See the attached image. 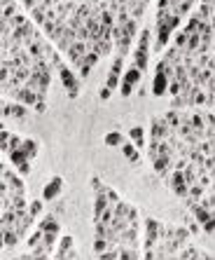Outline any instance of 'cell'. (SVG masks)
<instances>
[{
    "label": "cell",
    "instance_id": "1",
    "mask_svg": "<svg viewBox=\"0 0 215 260\" xmlns=\"http://www.w3.org/2000/svg\"><path fill=\"white\" fill-rule=\"evenodd\" d=\"M150 49H152V31L147 26L141 28V36L136 38L134 47V66L141 71H147V61H150Z\"/></svg>",
    "mask_w": 215,
    "mask_h": 260
},
{
    "label": "cell",
    "instance_id": "2",
    "mask_svg": "<svg viewBox=\"0 0 215 260\" xmlns=\"http://www.w3.org/2000/svg\"><path fill=\"white\" fill-rule=\"evenodd\" d=\"M56 73H59V80H61L63 89H66V94H68V99H77V96H80V89H82L80 75H77V73L68 66V61L63 63Z\"/></svg>",
    "mask_w": 215,
    "mask_h": 260
},
{
    "label": "cell",
    "instance_id": "3",
    "mask_svg": "<svg viewBox=\"0 0 215 260\" xmlns=\"http://www.w3.org/2000/svg\"><path fill=\"white\" fill-rule=\"evenodd\" d=\"M166 183H169V188L171 192L176 195V197H182V199H187L189 195V185H187V180H185V173L180 169H171V173L166 176Z\"/></svg>",
    "mask_w": 215,
    "mask_h": 260
},
{
    "label": "cell",
    "instance_id": "4",
    "mask_svg": "<svg viewBox=\"0 0 215 260\" xmlns=\"http://www.w3.org/2000/svg\"><path fill=\"white\" fill-rule=\"evenodd\" d=\"M0 183L7 185L9 192H14V195H26V185H24V180L19 178L12 169H7L5 164H0Z\"/></svg>",
    "mask_w": 215,
    "mask_h": 260
},
{
    "label": "cell",
    "instance_id": "5",
    "mask_svg": "<svg viewBox=\"0 0 215 260\" xmlns=\"http://www.w3.org/2000/svg\"><path fill=\"white\" fill-rule=\"evenodd\" d=\"M122 75H124V56H117L115 61H112V68H110V73H108V80L103 87H108V89H119V85H122Z\"/></svg>",
    "mask_w": 215,
    "mask_h": 260
},
{
    "label": "cell",
    "instance_id": "6",
    "mask_svg": "<svg viewBox=\"0 0 215 260\" xmlns=\"http://www.w3.org/2000/svg\"><path fill=\"white\" fill-rule=\"evenodd\" d=\"M72 237L71 234H63L61 239H59V244H56V251H54L52 258L56 260H75L77 258V251H72Z\"/></svg>",
    "mask_w": 215,
    "mask_h": 260
},
{
    "label": "cell",
    "instance_id": "7",
    "mask_svg": "<svg viewBox=\"0 0 215 260\" xmlns=\"http://www.w3.org/2000/svg\"><path fill=\"white\" fill-rule=\"evenodd\" d=\"M7 157H9V162H12V164L19 169L21 176H28V173H31V162H33V160H31V157H28L21 148H19V150H9Z\"/></svg>",
    "mask_w": 215,
    "mask_h": 260
},
{
    "label": "cell",
    "instance_id": "8",
    "mask_svg": "<svg viewBox=\"0 0 215 260\" xmlns=\"http://www.w3.org/2000/svg\"><path fill=\"white\" fill-rule=\"evenodd\" d=\"M169 131H173V129H171L169 122L164 120V115L152 117V122H150V138H154V141H164V138L169 136Z\"/></svg>",
    "mask_w": 215,
    "mask_h": 260
},
{
    "label": "cell",
    "instance_id": "9",
    "mask_svg": "<svg viewBox=\"0 0 215 260\" xmlns=\"http://www.w3.org/2000/svg\"><path fill=\"white\" fill-rule=\"evenodd\" d=\"M28 113V106H24V103H19V101H12L9 103L7 99L2 101V120L5 117H14V120H24Z\"/></svg>",
    "mask_w": 215,
    "mask_h": 260
},
{
    "label": "cell",
    "instance_id": "10",
    "mask_svg": "<svg viewBox=\"0 0 215 260\" xmlns=\"http://www.w3.org/2000/svg\"><path fill=\"white\" fill-rule=\"evenodd\" d=\"M61 190H63V178L61 176H52V178L45 183V188H42V199H45V202H52V199H56L61 195Z\"/></svg>",
    "mask_w": 215,
    "mask_h": 260
},
{
    "label": "cell",
    "instance_id": "11",
    "mask_svg": "<svg viewBox=\"0 0 215 260\" xmlns=\"http://www.w3.org/2000/svg\"><path fill=\"white\" fill-rule=\"evenodd\" d=\"M152 164H154V173L161 176V178H166L171 173V169H173V155H159Z\"/></svg>",
    "mask_w": 215,
    "mask_h": 260
},
{
    "label": "cell",
    "instance_id": "12",
    "mask_svg": "<svg viewBox=\"0 0 215 260\" xmlns=\"http://www.w3.org/2000/svg\"><path fill=\"white\" fill-rule=\"evenodd\" d=\"M180 260H189V258H197V260H211L213 256L208 251H204V249H199V246H192V244H187L182 251H180V256H178Z\"/></svg>",
    "mask_w": 215,
    "mask_h": 260
},
{
    "label": "cell",
    "instance_id": "13",
    "mask_svg": "<svg viewBox=\"0 0 215 260\" xmlns=\"http://www.w3.org/2000/svg\"><path fill=\"white\" fill-rule=\"evenodd\" d=\"M189 207V214L194 216V220H197L199 225H204L211 218V209H206L201 202H192V204H187Z\"/></svg>",
    "mask_w": 215,
    "mask_h": 260
},
{
    "label": "cell",
    "instance_id": "14",
    "mask_svg": "<svg viewBox=\"0 0 215 260\" xmlns=\"http://www.w3.org/2000/svg\"><path fill=\"white\" fill-rule=\"evenodd\" d=\"M129 138L134 141V145L138 148V150H141V153H143L145 148H147V138H145L143 127H138V125L131 127V129H129Z\"/></svg>",
    "mask_w": 215,
    "mask_h": 260
},
{
    "label": "cell",
    "instance_id": "15",
    "mask_svg": "<svg viewBox=\"0 0 215 260\" xmlns=\"http://www.w3.org/2000/svg\"><path fill=\"white\" fill-rule=\"evenodd\" d=\"M143 75H145V73L141 71V68H136L134 63H131V66H129V68L124 71L122 80L129 82V85H134V87H138V85H143Z\"/></svg>",
    "mask_w": 215,
    "mask_h": 260
},
{
    "label": "cell",
    "instance_id": "16",
    "mask_svg": "<svg viewBox=\"0 0 215 260\" xmlns=\"http://www.w3.org/2000/svg\"><path fill=\"white\" fill-rule=\"evenodd\" d=\"M0 232H2V246L5 249H14L19 244V239H21L14 227H0Z\"/></svg>",
    "mask_w": 215,
    "mask_h": 260
},
{
    "label": "cell",
    "instance_id": "17",
    "mask_svg": "<svg viewBox=\"0 0 215 260\" xmlns=\"http://www.w3.org/2000/svg\"><path fill=\"white\" fill-rule=\"evenodd\" d=\"M119 150H122V155H124L131 164H138V162H141V150L134 145V141H124V145H122Z\"/></svg>",
    "mask_w": 215,
    "mask_h": 260
},
{
    "label": "cell",
    "instance_id": "18",
    "mask_svg": "<svg viewBox=\"0 0 215 260\" xmlns=\"http://www.w3.org/2000/svg\"><path fill=\"white\" fill-rule=\"evenodd\" d=\"M94 52L101 54V56H110V54L115 52V43L106 40V38H99V40H94Z\"/></svg>",
    "mask_w": 215,
    "mask_h": 260
},
{
    "label": "cell",
    "instance_id": "19",
    "mask_svg": "<svg viewBox=\"0 0 215 260\" xmlns=\"http://www.w3.org/2000/svg\"><path fill=\"white\" fill-rule=\"evenodd\" d=\"M37 227H42V230H54V232H61V225H59V220H56V216L54 214H45L42 218H40V223H37Z\"/></svg>",
    "mask_w": 215,
    "mask_h": 260
},
{
    "label": "cell",
    "instance_id": "20",
    "mask_svg": "<svg viewBox=\"0 0 215 260\" xmlns=\"http://www.w3.org/2000/svg\"><path fill=\"white\" fill-rule=\"evenodd\" d=\"M124 36L129 38V40H136V38L141 36V21H138V19H129V21H126Z\"/></svg>",
    "mask_w": 215,
    "mask_h": 260
},
{
    "label": "cell",
    "instance_id": "21",
    "mask_svg": "<svg viewBox=\"0 0 215 260\" xmlns=\"http://www.w3.org/2000/svg\"><path fill=\"white\" fill-rule=\"evenodd\" d=\"M164 120L169 122V127L173 129V131H178V129H180V120H182V113H178L176 108H171L169 113H164Z\"/></svg>",
    "mask_w": 215,
    "mask_h": 260
},
{
    "label": "cell",
    "instance_id": "22",
    "mask_svg": "<svg viewBox=\"0 0 215 260\" xmlns=\"http://www.w3.org/2000/svg\"><path fill=\"white\" fill-rule=\"evenodd\" d=\"M187 40H189V33L185 28H178L176 33H173V47H178L185 52V47H187Z\"/></svg>",
    "mask_w": 215,
    "mask_h": 260
},
{
    "label": "cell",
    "instance_id": "23",
    "mask_svg": "<svg viewBox=\"0 0 215 260\" xmlns=\"http://www.w3.org/2000/svg\"><path fill=\"white\" fill-rule=\"evenodd\" d=\"M21 150H24V153H26L28 157L33 160V157L37 155V150H40V141H37V138H24V145H21Z\"/></svg>",
    "mask_w": 215,
    "mask_h": 260
},
{
    "label": "cell",
    "instance_id": "24",
    "mask_svg": "<svg viewBox=\"0 0 215 260\" xmlns=\"http://www.w3.org/2000/svg\"><path fill=\"white\" fill-rule=\"evenodd\" d=\"M124 141L126 138L122 131H110V134H106V145H110V148H122Z\"/></svg>",
    "mask_w": 215,
    "mask_h": 260
},
{
    "label": "cell",
    "instance_id": "25",
    "mask_svg": "<svg viewBox=\"0 0 215 260\" xmlns=\"http://www.w3.org/2000/svg\"><path fill=\"white\" fill-rule=\"evenodd\" d=\"M206 195V188L204 185H199V183H194V185H189V195H187V204H192V202H199V199Z\"/></svg>",
    "mask_w": 215,
    "mask_h": 260
},
{
    "label": "cell",
    "instance_id": "26",
    "mask_svg": "<svg viewBox=\"0 0 215 260\" xmlns=\"http://www.w3.org/2000/svg\"><path fill=\"white\" fill-rule=\"evenodd\" d=\"M42 237H45V230L42 227H36L33 232L26 237V244H28V249H33V246H37V244L42 242Z\"/></svg>",
    "mask_w": 215,
    "mask_h": 260
},
{
    "label": "cell",
    "instance_id": "27",
    "mask_svg": "<svg viewBox=\"0 0 215 260\" xmlns=\"http://www.w3.org/2000/svg\"><path fill=\"white\" fill-rule=\"evenodd\" d=\"M31 19H33V24L42 26V24L47 21V9H42L40 5H37V7H33V9H31Z\"/></svg>",
    "mask_w": 215,
    "mask_h": 260
},
{
    "label": "cell",
    "instance_id": "28",
    "mask_svg": "<svg viewBox=\"0 0 215 260\" xmlns=\"http://www.w3.org/2000/svg\"><path fill=\"white\" fill-rule=\"evenodd\" d=\"M2 2V19H12L17 14V5H14V0H0Z\"/></svg>",
    "mask_w": 215,
    "mask_h": 260
},
{
    "label": "cell",
    "instance_id": "29",
    "mask_svg": "<svg viewBox=\"0 0 215 260\" xmlns=\"http://www.w3.org/2000/svg\"><path fill=\"white\" fill-rule=\"evenodd\" d=\"M56 242H59V232H54V230H47L45 237H42V244H45L47 249H52V251H54Z\"/></svg>",
    "mask_w": 215,
    "mask_h": 260
},
{
    "label": "cell",
    "instance_id": "30",
    "mask_svg": "<svg viewBox=\"0 0 215 260\" xmlns=\"http://www.w3.org/2000/svg\"><path fill=\"white\" fill-rule=\"evenodd\" d=\"M9 138H12V134H9L7 129L2 127V129H0V145H2V153H5V155L9 153Z\"/></svg>",
    "mask_w": 215,
    "mask_h": 260
},
{
    "label": "cell",
    "instance_id": "31",
    "mask_svg": "<svg viewBox=\"0 0 215 260\" xmlns=\"http://www.w3.org/2000/svg\"><path fill=\"white\" fill-rule=\"evenodd\" d=\"M108 249H110V242H108L106 237H96V242H94V251L101 256V253L108 251Z\"/></svg>",
    "mask_w": 215,
    "mask_h": 260
},
{
    "label": "cell",
    "instance_id": "32",
    "mask_svg": "<svg viewBox=\"0 0 215 260\" xmlns=\"http://www.w3.org/2000/svg\"><path fill=\"white\" fill-rule=\"evenodd\" d=\"M185 225H187V230H189L192 234H199V232H201V225H199L197 220H194V216H192V214H189L187 218H185Z\"/></svg>",
    "mask_w": 215,
    "mask_h": 260
},
{
    "label": "cell",
    "instance_id": "33",
    "mask_svg": "<svg viewBox=\"0 0 215 260\" xmlns=\"http://www.w3.org/2000/svg\"><path fill=\"white\" fill-rule=\"evenodd\" d=\"M201 232H206V234H211V237H215V216L211 214V218H208L206 223L201 225Z\"/></svg>",
    "mask_w": 215,
    "mask_h": 260
},
{
    "label": "cell",
    "instance_id": "34",
    "mask_svg": "<svg viewBox=\"0 0 215 260\" xmlns=\"http://www.w3.org/2000/svg\"><path fill=\"white\" fill-rule=\"evenodd\" d=\"M42 209H45V199H36V202H31V204H28V211H31L33 216L42 214Z\"/></svg>",
    "mask_w": 215,
    "mask_h": 260
},
{
    "label": "cell",
    "instance_id": "35",
    "mask_svg": "<svg viewBox=\"0 0 215 260\" xmlns=\"http://www.w3.org/2000/svg\"><path fill=\"white\" fill-rule=\"evenodd\" d=\"M103 190H106V195H108V202H110V204H112V207H115L117 202H122V199H119V195H117V192H115V190H112V188H110V185H106V188H103Z\"/></svg>",
    "mask_w": 215,
    "mask_h": 260
},
{
    "label": "cell",
    "instance_id": "36",
    "mask_svg": "<svg viewBox=\"0 0 215 260\" xmlns=\"http://www.w3.org/2000/svg\"><path fill=\"white\" fill-rule=\"evenodd\" d=\"M7 21L12 24V28H19V26H24V24L28 21V19L24 17V14H14V17H12V19H7Z\"/></svg>",
    "mask_w": 215,
    "mask_h": 260
},
{
    "label": "cell",
    "instance_id": "37",
    "mask_svg": "<svg viewBox=\"0 0 215 260\" xmlns=\"http://www.w3.org/2000/svg\"><path fill=\"white\" fill-rule=\"evenodd\" d=\"M119 91H122V96H131V94L136 91V87H134V85H129V82L122 80V85H119Z\"/></svg>",
    "mask_w": 215,
    "mask_h": 260
},
{
    "label": "cell",
    "instance_id": "38",
    "mask_svg": "<svg viewBox=\"0 0 215 260\" xmlns=\"http://www.w3.org/2000/svg\"><path fill=\"white\" fill-rule=\"evenodd\" d=\"M169 94H171V96H178V94H180V80H176V78L169 80Z\"/></svg>",
    "mask_w": 215,
    "mask_h": 260
},
{
    "label": "cell",
    "instance_id": "39",
    "mask_svg": "<svg viewBox=\"0 0 215 260\" xmlns=\"http://www.w3.org/2000/svg\"><path fill=\"white\" fill-rule=\"evenodd\" d=\"M99 59H101V54H96V52L84 54V66H94V63H99Z\"/></svg>",
    "mask_w": 215,
    "mask_h": 260
},
{
    "label": "cell",
    "instance_id": "40",
    "mask_svg": "<svg viewBox=\"0 0 215 260\" xmlns=\"http://www.w3.org/2000/svg\"><path fill=\"white\" fill-rule=\"evenodd\" d=\"M21 145H24V138H21V136H14V134H12V138H9V150H19Z\"/></svg>",
    "mask_w": 215,
    "mask_h": 260
},
{
    "label": "cell",
    "instance_id": "41",
    "mask_svg": "<svg viewBox=\"0 0 215 260\" xmlns=\"http://www.w3.org/2000/svg\"><path fill=\"white\" fill-rule=\"evenodd\" d=\"M33 110H36V113H47V96H40V101L36 103Z\"/></svg>",
    "mask_w": 215,
    "mask_h": 260
},
{
    "label": "cell",
    "instance_id": "42",
    "mask_svg": "<svg viewBox=\"0 0 215 260\" xmlns=\"http://www.w3.org/2000/svg\"><path fill=\"white\" fill-rule=\"evenodd\" d=\"M91 73V66H84V63H82L80 68H77V75H80V80H87V75H89Z\"/></svg>",
    "mask_w": 215,
    "mask_h": 260
},
{
    "label": "cell",
    "instance_id": "43",
    "mask_svg": "<svg viewBox=\"0 0 215 260\" xmlns=\"http://www.w3.org/2000/svg\"><path fill=\"white\" fill-rule=\"evenodd\" d=\"M110 96H112V91L108 89V87H101V91H99V99H101V101H108Z\"/></svg>",
    "mask_w": 215,
    "mask_h": 260
},
{
    "label": "cell",
    "instance_id": "44",
    "mask_svg": "<svg viewBox=\"0 0 215 260\" xmlns=\"http://www.w3.org/2000/svg\"><path fill=\"white\" fill-rule=\"evenodd\" d=\"M21 2H24V7H26L28 12H31L33 7H37V5H40V0H21Z\"/></svg>",
    "mask_w": 215,
    "mask_h": 260
},
{
    "label": "cell",
    "instance_id": "45",
    "mask_svg": "<svg viewBox=\"0 0 215 260\" xmlns=\"http://www.w3.org/2000/svg\"><path fill=\"white\" fill-rule=\"evenodd\" d=\"M201 2H206V5H211V7H215V0H201Z\"/></svg>",
    "mask_w": 215,
    "mask_h": 260
},
{
    "label": "cell",
    "instance_id": "46",
    "mask_svg": "<svg viewBox=\"0 0 215 260\" xmlns=\"http://www.w3.org/2000/svg\"><path fill=\"white\" fill-rule=\"evenodd\" d=\"M213 75H215V73H213Z\"/></svg>",
    "mask_w": 215,
    "mask_h": 260
}]
</instances>
